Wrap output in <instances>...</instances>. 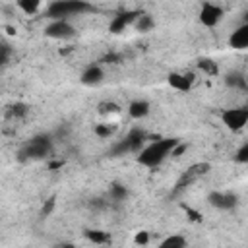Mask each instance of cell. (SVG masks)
I'll use <instances>...</instances> for the list:
<instances>
[{
    "mask_svg": "<svg viewBox=\"0 0 248 248\" xmlns=\"http://www.w3.org/2000/svg\"><path fill=\"white\" fill-rule=\"evenodd\" d=\"M180 143L176 138H159L153 141H147L140 151H138V163L147 169L159 167L165 159H169L174 151V147Z\"/></svg>",
    "mask_w": 248,
    "mask_h": 248,
    "instance_id": "1",
    "label": "cell"
},
{
    "mask_svg": "<svg viewBox=\"0 0 248 248\" xmlns=\"http://www.w3.org/2000/svg\"><path fill=\"white\" fill-rule=\"evenodd\" d=\"M48 19H70L74 16H83L93 12V6L83 0H54L45 8Z\"/></svg>",
    "mask_w": 248,
    "mask_h": 248,
    "instance_id": "2",
    "label": "cell"
},
{
    "mask_svg": "<svg viewBox=\"0 0 248 248\" xmlns=\"http://www.w3.org/2000/svg\"><path fill=\"white\" fill-rule=\"evenodd\" d=\"M147 134L141 128H132L124 140H120L114 147H112V155H124V153H138L147 141Z\"/></svg>",
    "mask_w": 248,
    "mask_h": 248,
    "instance_id": "3",
    "label": "cell"
},
{
    "mask_svg": "<svg viewBox=\"0 0 248 248\" xmlns=\"http://www.w3.org/2000/svg\"><path fill=\"white\" fill-rule=\"evenodd\" d=\"M45 35L52 41H72L78 35V29L70 19H50L45 27Z\"/></svg>",
    "mask_w": 248,
    "mask_h": 248,
    "instance_id": "4",
    "label": "cell"
},
{
    "mask_svg": "<svg viewBox=\"0 0 248 248\" xmlns=\"http://www.w3.org/2000/svg\"><path fill=\"white\" fill-rule=\"evenodd\" d=\"M221 122L231 132H240L248 124V108L246 107H231L221 112Z\"/></svg>",
    "mask_w": 248,
    "mask_h": 248,
    "instance_id": "5",
    "label": "cell"
},
{
    "mask_svg": "<svg viewBox=\"0 0 248 248\" xmlns=\"http://www.w3.org/2000/svg\"><path fill=\"white\" fill-rule=\"evenodd\" d=\"M207 202L211 207H215L219 211H231L238 205V194L231 192V190H213V192H209Z\"/></svg>",
    "mask_w": 248,
    "mask_h": 248,
    "instance_id": "6",
    "label": "cell"
},
{
    "mask_svg": "<svg viewBox=\"0 0 248 248\" xmlns=\"http://www.w3.org/2000/svg\"><path fill=\"white\" fill-rule=\"evenodd\" d=\"M223 17H225V10H223L219 4H213V2H205V4H202L200 14H198L200 23H202L203 27H207V29L217 27V25L223 21Z\"/></svg>",
    "mask_w": 248,
    "mask_h": 248,
    "instance_id": "7",
    "label": "cell"
},
{
    "mask_svg": "<svg viewBox=\"0 0 248 248\" xmlns=\"http://www.w3.org/2000/svg\"><path fill=\"white\" fill-rule=\"evenodd\" d=\"M50 136H46V134H39V136H35L33 140H29L27 143H25V147H23V155H27V157H31V159H41V157H45L48 151H50Z\"/></svg>",
    "mask_w": 248,
    "mask_h": 248,
    "instance_id": "8",
    "label": "cell"
},
{
    "mask_svg": "<svg viewBox=\"0 0 248 248\" xmlns=\"http://www.w3.org/2000/svg\"><path fill=\"white\" fill-rule=\"evenodd\" d=\"M138 16H140L138 10H124V12L116 14V16L110 19V23H108V31L114 33V35L122 33L124 29H128V27L134 25V21H136Z\"/></svg>",
    "mask_w": 248,
    "mask_h": 248,
    "instance_id": "9",
    "label": "cell"
},
{
    "mask_svg": "<svg viewBox=\"0 0 248 248\" xmlns=\"http://www.w3.org/2000/svg\"><path fill=\"white\" fill-rule=\"evenodd\" d=\"M169 85L174 89V91H180V93H188L192 87H194V74L192 72H170L169 78H167Z\"/></svg>",
    "mask_w": 248,
    "mask_h": 248,
    "instance_id": "10",
    "label": "cell"
},
{
    "mask_svg": "<svg viewBox=\"0 0 248 248\" xmlns=\"http://www.w3.org/2000/svg\"><path fill=\"white\" fill-rule=\"evenodd\" d=\"M103 79H105V70L101 64H89L79 76V81L87 87H97L103 83Z\"/></svg>",
    "mask_w": 248,
    "mask_h": 248,
    "instance_id": "11",
    "label": "cell"
},
{
    "mask_svg": "<svg viewBox=\"0 0 248 248\" xmlns=\"http://www.w3.org/2000/svg\"><path fill=\"white\" fill-rule=\"evenodd\" d=\"M229 45H231L234 50H244V48H248V23L238 25V27L231 33Z\"/></svg>",
    "mask_w": 248,
    "mask_h": 248,
    "instance_id": "12",
    "label": "cell"
},
{
    "mask_svg": "<svg viewBox=\"0 0 248 248\" xmlns=\"http://www.w3.org/2000/svg\"><path fill=\"white\" fill-rule=\"evenodd\" d=\"M149 112H151V105H149L145 99H134V101L128 105V116H130L132 120H141V118H145Z\"/></svg>",
    "mask_w": 248,
    "mask_h": 248,
    "instance_id": "13",
    "label": "cell"
},
{
    "mask_svg": "<svg viewBox=\"0 0 248 248\" xmlns=\"http://www.w3.org/2000/svg\"><path fill=\"white\" fill-rule=\"evenodd\" d=\"M225 83L229 85V87H232V89H240V91H246V87H248V83H246V76L242 74V72H229L227 76H225Z\"/></svg>",
    "mask_w": 248,
    "mask_h": 248,
    "instance_id": "14",
    "label": "cell"
},
{
    "mask_svg": "<svg viewBox=\"0 0 248 248\" xmlns=\"http://www.w3.org/2000/svg\"><path fill=\"white\" fill-rule=\"evenodd\" d=\"M157 248H188V240L182 234H169L159 242Z\"/></svg>",
    "mask_w": 248,
    "mask_h": 248,
    "instance_id": "15",
    "label": "cell"
},
{
    "mask_svg": "<svg viewBox=\"0 0 248 248\" xmlns=\"http://www.w3.org/2000/svg\"><path fill=\"white\" fill-rule=\"evenodd\" d=\"M153 25H155V19L149 16V14H141L140 12V16L136 17V21H134V29L136 31H140V33H147V31H151L153 29Z\"/></svg>",
    "mask_w": 248,
    "mask_h": 248,
    "instance_id": "16",
    "label": "cell"
},
{
    "mask_svg": "<svg viewBox=\"0 0 248 248\" xmlns=\"http://www.w3.org/2000/svg\"><path fill=\"white\" fill-rule=\"evenodd\" d=\"M16 6H17L23 14H27V16H35V14L43 8V2H41V0H17Z\"/></svg>",
    "mask_w": 248,
    "mask_h": 248,
    "instance_id": "17",
    "label": "cell"
},
{
    "mask_svg": "<svg viewBox=\"0 0 248 248\" xmlns=\"http://www.w3.org/2000/svg\"><path fill=\"white\" fill-rule=\"evenodd\" d=\"M85 236H87L91 242H95V244H107V242L110 240L108 232H105V231H87Z\"/></svg>",
    "mask_w": 248,
    "mask_h": 248,
    "instance_id": "18",
    "label": "cell"
},
{
    "mask_svg": "<svg viewBox=\"0 0 248 248\" xmlns=\"http://www.w3.org/2000/svg\"><path fill=\"white\" fill-rule=\"evenodd\" d=\"M126 196H128V188L124 184H112L110 186V198L114 202H122Z\"/></svg>",
    "mask_w": 248,
    "mask_h": 248,
    "instance_id": "19",
    "label": "cell"
},
{
    "mask_svg": "<svg viewBox=\"0 0 248 248\" xmlns=\"http://www.w3.org/2000/svg\"><path fill=\"white\" fill-rule=\"evenodd\" d=\"M12 54H14L12 45H8V43H0V66H6V64L10 62V58H12Z\"/></svg>",
    "mask_w": 248,
    "mask_h": 248,
    "instance_id": "20",
    "label": "cell"
},
{
    "mask_svg": "<svg viewBox=\"0 0 248 248\" xmlns=\"http://www.w3.org/2000/svg\"><path fill=\"white\" fill-rule=\"evenodd\" d=\"M99 112L101 114H118L120 112V107L116 103H110V101H105L99 105Z\"/></svg>",
    "mask_w": 248,
    "mask_h": 248,
    "instance_id": "21",
    "label": "cell"
},
{
    "mask_svg": "<svg viewBox=\"0 0 248 248\" xmlns=\"http://www.w3.org/2000/svg\"><path fill=\"white\" fill-rule=\"evenodd\" d=\"M234 161L240 163V165H246V163H248V143H246V141L238 147V151H236V155H234Z\"/></svg>",
    "mask_w": 248,
    "mask_h": 248,
    "instance_id": "22",
    "label": "cell"
},
{
    "mask_svg": "<svg viewBox=\"0 0 248 248\" xmlns=\"http://www.w3.org/2000/svg\"><path fill=\"white\" fill-rule=\"evenodd\" d=\"M93 132H95L99 138H103V140H107V138H110V136H112V128H110L108 124H97Z\"/></svg>",
    "mask_w": 248,
    "mask_h": 248,
    "instance_id": "23",
    "label": "cell"
},
{
    "mask_svg": "<svg viewBox=\"0 0 248 248\" xmlns=\"http://www.w3.org/2000/svg\"><path fill=\"white\" fill-rule=\"evenodd\" d=\"M200 70H205V72H209V74H217V66L211 62V60H207V58H203V60H200Z\"/></svg>",
    "mask_w": 248,
    "mask_h": 248,
    "instance_id": "24",
    "label": "cell"
},
{
    "mask_svg": "<svg viewBox=\"0 0 248 248\" xmlns=\"http://www.w3.org/2000/svg\"><path fill=\"white\" fill-rule=\"evenodd\" d=\"M134 242H136V244H140V246L147 244V242H149V232H145V231H140V232L134 236Z\"/></svg>",
    "mask_w": 248,
    "mask_h": 248,
    "instance_id": "25",
    "label": "cell"
},
{
    "mask_svg": "<svg viewBox=\"0 0 248 248\" xmlns=\"http://www.w3.org/2000/svg\"><path fill=\"white\" fill-rule=\"evenodd\" d=\"M23 114H27L25 105H14L12 107V116H23Z\"/></svg>",
    "mask_w": 248,
    "mask_h": 248,
    "instance_id": "26",
    "label": "cell"
},
{
    "mask_svg": "<svg viewBox=\"0 0 248 248\" xmlns=\"http://www.w3.org/2000/svg\"><path fill=\"white\" fill-rule=\"evenodd\" d=\"M58 248H74L72 244H62V246H58Z\"/></svg>",
    "mask_w": 248,
    "mask_h": 248,
    "instance_id": "27",
    "label": "cell"
}]
</instances>
